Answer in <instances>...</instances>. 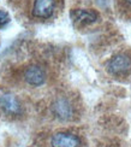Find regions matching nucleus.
<instances>
[{
	"label": "nucleus",
	"mask_w": 131,
	"mask_h": 147,
	"mask_svg": "<svg viewBox=\"0 0 131 147\" xmlns=\"http://www.w3.org/2000/svg\"><path fill=\"white\" fill-rule=\"evenodd\" d=\"M123 4L126 6V7H130L131 9V0H122Z\"/></svg>",
	"instance_id": "9"
},
{
	"label": "nucleus",
	"mask_w": 131,
	"mask_h": 147,
	"mask_svg": "<svg viewBox=\"0 0 131 147\" xmlns=\"http://www.w3.org/2000/svg\"><path fill=\"white\" fill-rule=\"evenodd\" d=\"M0 109L10 117H17L22 113V105L17 96L11 93H5L0 96Z\"/></svg>",
	"instance_id": "4"
},
{
	"label": "nucleus",
	"mask_w": 131,
	"mask_h": 147,
	"mask_svg": "<svg viewBox=\"0 0 131 147\" xmlns=\"http://www.w3.org/2000/svg\"><path fill=\"white\" fill-rule=\"evenodd\" d=\"M71 18L75 24L77 26H88L93 24L99 20V13L94 10H84V9H78L71 11Z\"/></svg>",
	"instance_id": "5"
},
{
	"label": "nucleus",
	"mask_w": 131,
	"mask_h": 147,
	"mask_svg": "<svg viewBox=\"0 0 131 147\" xmlns=\"http://www.w3.org/2000/svg\"><path fill=\"white\" fill-rule=\"evenodd\" d=\"M55 7V0H32L30 13L36 20H48L53 16Z\"/></svg>",
	"instance_id": "2"
},
{
	"label": "nucleus",
	"mask_w": 131,
	"mask_h": 147,
	"mask_svg": "<svg viewBox=\"0 0 131 147\" xmlns=\"http://www.w3.org/2000/svg\"><path fill=\"white\" fill-rule=\"evenodd\" d=\"M52 147H79L81 141L78 136L71 133H57L51 139Z\"/></svg>",
	"instance_id": "7"
},
{
	"label": "nucleus",
	"mask_w": 131,
	"mask_h": 147,
	"mask_svg": "<svg viewBox=\"0 0 131 147\" xmlns=\"http://www.w3.org/2000/svg\"><path fill=\"white\" fill-rule=\"evenodd\" d=\"M52 113L60 121H69L73 117L75 110L71 101L65 96H59L52 102Z\"/></svg>",
	"instance_id": "3"
},
{
	"label": "nucleus",
	"mask_w": 131,
	"mask_h": 147,
	"mask_svg": "<svg viewBox=\"0 0 131 147\" xmlns=\"http://www.w3.org/2000/svg\"><path fill=\"white\" fill-rule=\"evenodd\" d=\"M107 70L113 76H125L131 72V57L125 53H119L112 57L107 63Z\"/></svg>",
	"instance_id": "1"
},
{
	"label": "nucleus",
	"mask_w": 131,
	"mask_h": 147,
	"mask_svg": "<svg viewBox=\"0 0 131 147\" xmlns=\"http://www.w3.org/2000/svg\"><path fill=\"white\" fill-rule=\"evenodd\" d=\"M24 80L28 84L39 87L46 81V72L39 65H30L24 71Z\"/></svg>",
	"instance_id": "6"
},
{
	"label": "nucleus",
	"mask_w": 131,
	"mask_h": 147,
	"mask_svg": "<svg viewBox=\"0 0 131 147\" xmlns=\"http://www.w3.org/2000/svg\"><path fill=\"white\" fill-rule=\"evenodd\" d=\"M11 18L7 11H5L3 9H0V28H5L10 23Z\"/></svg>",
	"instance_id": "8"
}]
</instances>
